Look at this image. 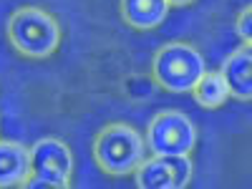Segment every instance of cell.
Masks as SVG:
<instances>
[{
    "mask_svg": "<svg viewBox=\"0 0 252 189\" xmlns=\"http://www.w3.org/2000/svg\"><path fill=\"white\" fill-rule=\"evenodd\" d=\"M8 40L23 58L46 61L61 46V23L43 8H18L8 18Z\"/></svg>",
    "mask_w": 252,
    "mask_h": 189,
    "instance_id": "cell-1",
    "label": "cell"
},
{
    "mask_svg": "<svg viewBox=\"0 0 252 189\" xmlns=\"http://www.w3.org/2000/svg\"><path fill=\"white\" fill-rule=\"evenodd\" d=\"M91 154L96 166L109 177H129L146 159V139L129 124H109L96 134Z\"/></svg>",
    "mask_w": 252,
    "mask_h": 189,
    "instance_id": "cell-2",
    "label": "cell"
},
{
    "mask_svg": "<svg viewBox=\"0 0 252 189\" xmlns=\"http://www.w3.org/2000/svg\"><path fill=\"white\" fill-rule=\"evenodd\" d=\"M204 73H207L204 56L184 40L164 43L152 56V81L169 94H192V89Z\"/></svg>",
    "mask_w": 252,
    "mask_h": 189,
    "instance_id": "cell-3",
    "label": "cell"
},
{
    "mask_svg": "<svg viewBox=\"0 0 252 189\" xmlns=\"http://www.w3.org/2000/svg\"><path fill=\"white\" fill-rule=\"evenodd\" d=\"M146 152L189 157L197 146V126L184 111L166 109L152 116L146 126Z\"/></svg>",
    "mask_w": 252,
    "mask_h": 189,
    "instance_id": "cell-4",
    "label": "cell"
},
{
    "mask_svg": "<svg viewBox=\"0 0 252 189\" xmlns=\"http://www.w3.org/2000/svg\"><path fill=\"white\" fill-rule=\"evenodd\" d=\"M33 177L26 187H53L66 189L73 179V152L66 141L56 136H43L31 146Z\"/></svg>",
    "mask_w": 252,
    "mask_h": 189,
    "instance_id": "cell-5",
    "label": "cell"
},
{
    "mask_svg": "<svg viewBox=\"0 0 252 189\" xmlns=\"http://www.w3.org/2000/svg\"><path fill=\"white\" fill-rule=\"evenodd\" d=\"M192 177V159L177 154H152L134 169V184L139 189H187Z\"/></svg>",
    "mask_w": 252,
    "mask_h": 189,
    "instance_id": "cell-6",
    "label": "cell"
},
{
    "mask_svg": "<svg viewBox=\"0 0 252 189\" xmlns=\"http://www.w3.org/2000/svg\"><path fill=\"white\" fill-rule=\"evenodd\" d=\"M33 177L31 149L20 141H0V189L26 187Z\"/></svg>",
    "mask_w": 252,
    "mask_h": 189,
    "instance_id": "cell-7",
    "label": "cell"
},
{
    "mask_svg": "<svg viewBox=\"0 0 252 189\" xmlns=\"http://www.w3.org/2000/svg\"><path fill=\"white\" fill-rule=\"evenodd\" d=\"M172 5L166 0H119L121 20L134 31H154L159 28Z\"/></svg>",
    "mask_w": 252,
    "mask_h": 189,
    "instance_id": "cell-8",
    "label": "cell"
},
{
    "mask_svg": "<svg viewBox=\"0 0 252 189\" xmlns=\"http://www.w3.org/2000/svg\"><path fill=\"white\" fill-rule=\"evenodd\" d=\"M222 76L227 78L229 94L237 101H252V58L240 46L222 61Z\"/></svg>",
    "mask_w": 252,
    "mask_h": 189,
    "instance_id": "cell-9",
    "label": "cell"
},
{
    "mask_svg": "<svg viewBox=\"0 0 252 189\" xmlns=\"http://www.w3.org/2000/svg\"><path fill=\"white\" fill-rule=\"evenodd\" d=\"M192 96L202 109H220L232 98L229 86H227V78L222 76V71H207L197 81V86L192 89Z\"/></svg>",
    "mask_w": 252,
    "mask_h": 189,
    "instance_id": "cell-10",
    "label": "cell"
},
{
    "mask_svg": "<svg viewBox=\"0 0 252 189\" xmlns=\"http://www.w3.org/2000/svg\"><path fill=\"white\" fill-rule=\"evenodd\" d=\"M235 31H237V35L242 40H252V5L240 13L237 23H235Z\"/></svg>",
    "mask_w": 252,
    "mask_h": 189,
    "instance_id": "cell-11",
    "label": "cell"
},
{
    "mask_svg": "<svg viewBox=\"0 0 252 189\" xmlns=\"http://www.w3.org/2000/svg\"><path fill=\"white\" fill-rule=\"evenodd\" d=\"M166 3H169L172 8H182V5H192L194 0H166Z\"/></svg>",
    "mask_w": 252,
    "mask_h": 189,
    "instance_id": "cell-12",
    "label": "cell"
},
{
    "mask_svg": "<svg viewBox=\"0 0 252 189\" xmlns=\"http://www.w3.org/2000/svg\"><path fill=\"white\" fill-rule=\"evenodd\" d=\"M242 48H245V53L252 58V40H245V46H242Z\"/></svg>",
    "mask_w": 252,
    "mask_h": 189,
    "instance_id": "cell-13",
    "label": "cell"
}]
</instances>
